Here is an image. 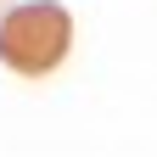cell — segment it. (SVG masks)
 Masks as SVG:
<instances>
[{"mask_svg":"<svg viewBox=\"0 0 157 157\" xmlns=\"http://www.w3.org/2000/svg\"><path fill=\"white\" fill-rule=\"evenodd\" d=\"M73 51V17L56 0H23L0 23V62L23 78H45Z\"/></svg>","mask_w":157,"mask_h":157,"instance_id":"6da1fadb","label":"cell"},{"mask_svg":"<svg viewBox=\"0 0 157 157\" xmlns=\"http://www.w3.org/2000/svg\"><path fill=\"white\" fill-rule=\"evenodd\" d=\"M11 11H17V0H0V23H6V17H11Z\"/></svg>","mask_w":157,"mask_h":157,"instance_id":"7a4b0ae2","label":"cell"}]
</instances>
